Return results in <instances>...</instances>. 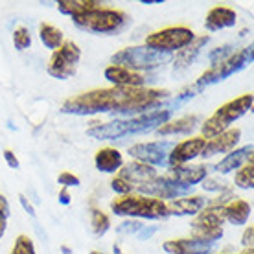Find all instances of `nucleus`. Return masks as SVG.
<instances>
[{"instance_id": "obj_48", "label": "nucleus", "mask_w": 254, "mask_h": 254, "mask_svg": "<svg viewBox=\"0 0 254 254\" xmlns=\"http://www.w3.org/2000/svg\"><path fill=\"white\" fill-rule=\"evenodd\" d=\"M90 254H103V253H100V251H92Z\"/></svg>"}, {"instance_id": "obj_31", "label": "nucleus", "mask_w": 254, "mask_h": 254, "mask_svg": "<svg viewBox=\"0 0 254 254\" xmlns=\"http://www.w3.org/2000/svg\"><path fill=\"white\" fill-rule=\"evenodd\" d=\"M13 45L17 50H26L32 46V35H30V30L24 28V26H19L15 32H13Z\"/></svg>"}, {"instance_id": "obj_45", "label": "nucleus", "mask_w": 254, "mask_h": 254, "mask_svg": "<svg viewBox=\"0 0 254 254\" xmlns=\"http://www.w3.org/2000/svg\"><path fill=\"white\" fill-rule=\"evenodd\" d=\"M113 253H115V254H124V253H122V249L118 247V245H115V247H113Z\"/></svg>"}, {"instance_id": "obj_34", "label": "nucleus", "mask_w": 254, "mask_h": 254, "mask_svg": "<svg viewBox=\"0 0 254 254\" xmlns=\"http://www.w3.org/2000/svg\"><path fill=\"white\" fill-rule=\"evenodd\" d=\"M201 185H203V188L206 191H219V193H225V191L232 190L230 185H227L225 181H219V179H204Z\"/></svg>"}, {"instance_id": "obj_36", "label": "nucleus", "mask_w": 254, "mask_h": 254, "mask_svg": "<svg viewBox=\"0 0 254 254\" xmlns=\"http://www.w3.org/2000/svg\"><path fill=\"white\" fill-rule=\"evenodd\" d=\"M111 188H113L116 193H120V195H127V193H131V191L134 190L133 186L129 185L126 179L118 177V175H116V177L111 181Z\"/></svg>"}, {"instance_id": "obj_17", "label": "nucleus", "mask_w": 254, "mask_h": 254, "mask_svg": "<svg viewBox=\"0 0 254 254\" xmlns=\"http://www.w3.org/2000/svg\"><path fill=\"white\" fill-rule=\"evenodd\" d=\"M253 151H254V146L253 144H247V146L240 147V149L227 153V157L223 160H219L214 170L219 175H229L232 172H238L243 164H247L249 160L253 159Z\"/></svg>"}, {"instance_id": "obj_6", "label": "nucleus", "mask_w": 254, "mask_h": 254, "mask_svg": "<svg viewBox=\"0 0 254 254\" xmlns=\"http://www.w3.org/2000/svg\"><path fill=\"white\" fill-rule=\"evenodd\" d=\"M129 20V15L122 9H111V7H96L92 11H87L74 17V24L90 33H115Z\"/></svg>"}, {"instance_id": "obj_39", "label": "nucleus", "mask_w": 254, "mask_h": 254, "mask_svg": "<svg viewBox=\"0 0 254 254\" xmlns=\"http://www.w3.org/2000/svg\"><path fill=\"white\" fill-rule=\"evenodd\" d=\"M4 159H6L7 166H9V168H13V170H19V168H20L19 159H17V155H15L11 149H4Z\"/></svg>"}, {"instance_id": "obj_3", "label": "nucleus", "mask_w": 254, "mask_h": 254, "mask_svg": "<svg viewBox=\"0 0 254 254\" xmlns=\"http://www.w3.org/2000/svg\"><path fill=\"white\" fill-rule=\"evenodd\" d=\"M253 94H243L240 98L230 100L225 105H221L214 115L203 122V126H201L203 138H216L217 134H221L227 129H230V124L240 120L243 115H247L249 111L253 109Z\"/></svg>"}, {"instance_id": "obj_10", "label": "nucleus", "mask_w": 254, "mask_h": 254, "mask_svg": "<svg viewBox=\"0 0 254 254\" xmlns=\"http://www.w3.org/2000/svg\"><path fill=\"white\" fill-rule=\"evenodd\" d=\"M175 147V142L172 140H157V142H142L129 147V155L138 162H144L147 166H166L168 157Z\"/></svg>"}, {"instance_id": "obj_12", "label": "nucleus", "mask_w": 254, "mask_h": 254, "mask_svg": "<svg viewBox=\"0 0 254 254\" xmlns=\"http://www.w3.org/2000/svg\"><path fill=\"white\" fill-rule=\"evenodd\" d=\"M204 144H206V140L203 136L188 138L185 142H181V144H175V147H173L170 157H168V164L172 166V168H177V166H183L186 162L193 160L195 157H201Z\"/></svg>"}, {"instance_id": "obj_13", "label": "nucleus", "mask_w": 254, "mask_h": 254, "mask_svg": "<svg viewBox=\"0 0 254 254\" xmlns=\"http://www.w3.org/2000/svg\"><path fill=\"white\" fill-rule=\"evenodd\" d=\"M240 138H242V129H238V127L227 129L225 133L217 134L216 138L206 140L201 157L208 159V157H214V155H223V153L234 151V147L240 142Z\"/></svg>"}, {"instance_id": "obj_28", "label": "nucleus", "mask_w": 254, "mask_h": 254, "mask_svg": "<svg viewBox=\"0 0 254 254\" xmlns=\"http://www.w3.org/2000/svg\"><path fill=\"white\" fill-rule=\"evenodd\" d=\"M223 227H203V225H193L191 223V238L199 242L216 243L221 240Z\"/></svg>"}, {"instance_id": "obj_37", "label": "nucleus", "mask_w": 254, "mask_h": 254, "mask_svg": "<svg viewBox=\"0 0 254 254\" xmlns=\"http://www.w3.org/2000/svg\"><path fill=\"white\" fill-rule=\"evenodd\" d=\"M142 227H144V225H142L140 221H136V219H129V221L122 223L116 230H118V232H122V234H136Z\"/></svg>"}, {"instance_id": "obj_24", "label": "nucleus", "mask_w": 254, "mask_h": 254, "mask_svg": "<svg viewBox=\"0 0 254 254\" xmlns=\"http://www.w3.org/2000/svg\"><path fill=\"white\" fill-rule=\"evenodd\" d=\"M253 214V206L243 199H232L225 204V221L232 225H245Z\"/></svg>"}, {"instance_id": "obj_27", "label": "nucleus", "mask_w": 254, "mask_h": 254, "mask_svg": "<svg viewBox=\"0 0 254 254\" xmlns=\"http://www.w3.org/2000/svg\"><path fill=\"white\" fill-rule=\"evenodd\" d=\"M39 37H41V43L50 50H58L63 45V32L58 26L48 24V22H43L39 26Z\"/></svg>"}, {"instance_id": "obj_21", "label": "nucleus", "mask_w": 254, "mask_h": 254, "mask_svg": "<svg viewBox=\"0 0 254 254\" xmlns=\"http://www.w3.org/2000/svg\"><path fill=\"white\" fill-rule=\"evenodd\" d=\"M206 166H177V168H170L168 172V177L175 179L179 183L188 186H193L203 183L206 179Z\"/></svg>"}, {"instance_id": "obj_25", "label": "nucleus", "mask_w": 254, "mask_h": 254, "mask_svg": "<svg viewBox=\"0 0 254 254\" xmlns=\"http://www.w3.org/2000/svg\"><path fill=\"white\" fill-rule=\"evenodd\" d=\"M102 4L96 2V0H59L58 2V9L64 15H70L72 19L74 17H79L83 13L92 11L96 7H100Z\"/></svg>"}, {"instance_id": "obj_20", "label": "nucleus", "mask_w": 254, "mask_h": 254, "mask_svg": "<svg viewBox=\"0 0 254 254\" xmlns=\"http://www.w3.org/2000/svg\"><path fill=\"white\" fill-rule=\"evenodd\" d=\"M94 164L98 172L116 173L120 172V168L124 166V157H122V153L118 149H115V147H102L94 155Z\"/></svg>"}, {"instance_id": "obj_35", "label": "nucleus", "mask_w": 254, "mask_h": 254, "mask_svg": "<svg viewBox=\"0 0 254 254\" xmlns=\"http://www.w3.org/2000/svg\"><path fill=\"white\" fill-rule=\"evenodd\" d=\"M7 217H9V204H7L6 197L0 195V240H2V236L6 232Z\"/></svg>"}, {"instance_id": "obj_14", "label": "nucleus", "mask_w": 254, "mask_h": 254, "mask_svg": "<svg viewBox=\"0 0 254 254\" xmlns=\"http://www.w3.org/2000/svg\"><path fill=\"white\" fill-rule=\"evenodd\" d=\"M118 177L126 179L133 188H138V186H142V185L151 183L155 177H159V173H157V170H155L153 166H147V164H144V162L133 160V162H129V164L122 166L120 172H118Z\"/></svg>"}, {"instance_id": "obj_26", "label": "nucleus", "mask_w": 254, "mask_h": 254, "mask_svg": "<svg viewBox=\"0 0 254 254\" xmlns=\"http://www.w3.org/2000/svg\"><path fill=\"white\" fill-rule=\"evenodd\" d=\"M225 223V206L210 204L208 208L201 210L197 214L193 225H203V227H223Z\"/></svg>"}, {"instance_id": "obj_41", "label": "nucleus", "mask_w": 254, "mask_h": 254, "mask_svg": "<svg viewBox=\"0 0 254 254\" xmlns=\"http://www.w3.org/2000/svg\"><path fill=\"white\" fill-rule=\"evenodd\" d=\"M157 230H159V227H142V229L136 232V238L142 240V242H144V240H149Z\"/></svg>"}, {"instance_id": "obj_1", "label": "nucleus", "mask_w": 254, "mask_h": 254, "mask_svg": "<svg viewBox=\"0 0 254 254\" xmlns=\"http://www.w3.org/2000/svg\"><path fill=\"white\" fill-rule=\"evenodd\" d=\"M170 96L168 90L146 89V87H109V89H94L89 92L68 98L61 105L64 115L89 116L100 113H118V115H133V113H147L149 109L164 102Z\"/></svg>"}, {"instance_id": "obj_47", "label": "nucleus", "mask_w": 254, "mask_h": 254, "mask_svg": "<svg viewBox=\"0 0 254 254\" xmlns=\"http://www.w3.org/2000/svg\"><path fill=\"white\" fill-rule=\"evenodd\" d=\"M61 251H63L64 254H72V251H70L68 247H61Z\"/></svg>"}, {"instance_id": "obj_15", "label": "nucleus", "mask_w": 254, "mask_h": 254, "mask_svg": "<svg viewBox=\"0 0 254 254\" xmlns=\"http://www.w3.org/2000/svg\"><path fill=\"white\" fill-rule=\"evenodd\" d=\"M168 254H212L216 249V243L199 242L193 238H181V240H170L162 245Z\"/></svg>"}, {"instance_id": "obj_30", "label": "nucleus", "mask_w": 254, "mask_h": 254, "mask_svg": "<svg viewBox=\"0 0 254 254\" xmlns=\"http://www.w3.org/2000/svg\"><path fill=\"white\" fill-rule=\"evenodd\" d=\"M90 223H92V230H94L96 236H103L111 227L109 216L98 208H92V212H90Z\"/></svg>"}, {"instance_id": "obj_5", "label": "nucleus", "mask_w": 254, "mask_h": 254, "mask_svg": "<svg viewBox=\"0 0 254 254\" xmlns=\"http://www.w3.org/2000/svg\"><path fill=\"white\" fill-rule=\"evenodd\" d=\"M249 63H253V45H249L247 48H242V50L234 52V54H232L230 58L225 59V61L214 64V66H210V68L206 70V72H203V74L199 76V79L191 85V90H193L195 94H199L201 90H204L206 87H210V85L223 81V79H227V77L236 74V72L243 70Z\"/></svg>"}, {"instance_id": "obj_46", "label": "nucleus", "mask_w": 254, "mask_h": 254, "mask_svg": "<svg viewBox=\"0 0 254 254\" xmlns=\"http://www.w3.org/2000/svg\"><path fill=\"white\" fill-rule=\"evenodd\" d=\"M240 254H254V251H253V249H245V251H243V253H240Z\"/></svg>"}, {"instance_id": "obj_44", "label": "nucleus", "mask_w": 254, "mask_h": 254, "mask_svg": "<svg viewBox=\"0 0 254 254\" xmlns=\"http://www.w3.org/2000/svg\"><path fill=\"white\" fill-rule=\"evenodd\" d=\"M162 0H142V4H160Z\"/></svg>"}, {"instance_id": "obj_19", "label": "nucleus", "mask_w": 254, "mask_h": 254, "mask_svg": "<svg viewBox=\"0 0 254 254\" xmlns=\"http://www.w3.org/2000/svg\"><path fill=\"white\" fill-rule=\"evenodd\" d=\"M170 216H195L206 206V199L201 195H186L173 199L172 203L166 204Z\"/></svg>"}, {"instance_id": "obj_33", "label": "nucleus", "mask_w": 254, "mask_h": 254, "mask_svg": "<svg viewBox=\"0 0 254 254\" xmlns=\"http://www.w3.org/2000/svg\"><path fill=\"white\" fill-rule=\"evenodd\" d=\"M234 54V48L230 45H225L221 46V48H216V50L210 52V63H212V66L217 63H221V61H225L227 58H230Z\"/></svg>"}, {"instance_id": "obj_18", "label": "nucleus", "mask_w": 254, "mask_h": 254, "mask_svg": "<svg viewBox=\"0 0 254 254\" xmlns=\"http://www.w3.org/2000/svg\"><path fill=\"white\" fill-rule=\"evenodd\" d=\"M238 20V15L232 7L227 6H216L212 7L206 17H204V28L208 32H219V30H225V28H232Z\"/></svg>"}, {"instance_id": "obj_40", "label": "nucleus", "mask_w": 254, "mask_h": 254, "mask_svg": "<svg viewBox=\"0 0 254 254\" xmlns=\"http://www.w3.org/2000/svg\"><path fill=\"white\" fill-rule=\"evenodd\" d=\"M253 240H254V227H247L242 236V245L245 249H253Z\"/></svg>"}, {"instance_id": "obj_11", "label": "nucleus", "mask_w": 254, "mask_h": 254, "mask_svg": "<svg viewBox=\"0 0 254 254\" xmlns=\"http://www.w3.org/2000/svg\"><path fill=\"white\" fill-rule=\"evenodd\" d=\"M136 190L140 193H146V197H155V199H175V197H186L190 195L191 186L183 185L175 179L168 177V175H162V177H155L151 183L147 185L138 186Z\"/></svg>"}, {"instance_id": "obj_42", "label": "nucleus", "mask_w": 254, "mask_h": 254, "mask_svg": "<svg viewBox=\"0 0 254 254\" xmlns=\"http://www.w3.org/2000/svg\"><path fill=\"white\" fill-rule=\"evenodd\" d=\"M19 201H20V204H22V208H24L26 212H28V214H30L32 217H35V208H33L32 204H30V201H28V199H26V197L22 195V193L19 195Z\"/></svg>"}, {"instance_id": "obj_23", "label": "nucleus", "mask_w": 254, "mask_h": 254, "mask_svg": "<svg viewBox=\"0 0 254 254\" xmlns=\"http://www.w3.org/2000/svg\"><path fill=\"white\" fill-rule=\"evenodd\" d=\"M201 122V118L197 115H188L183 116V118H177V120H170L166 122L164 126H160L157 129V133L160 136H170V134H190L193 129L197 127V124Z\"/></svg>"}, {"instance_id": "obj_29", "label": "nucleus", "mask_w": 254, "mask_h": 254, "mask_svg": "<svg viewBox=\"0 0 254 254\" xmlns=\"http://www.w3.org/2000/svg\"><path fill=\"white\" fill-rule=\"evenodd\" d=\"M234 185L242 190H253L254 188V162L253 159L249 160L247 164H243L234 177Z\"/></svg>"}, {"instance_id": "obj_7", "label": "nucleus", "mask_w": 254, "mask_h": 254, "mask_svg": "<svg viewBox=\"0 0 254 254\" xmlns=\"http://www.w3.org/2000/svg\"><path fill=\"white\" fill-rule=\"evenodd\" d=\"M172 61V54H164V52L149 50L146 46H129L124 50L116 52L111 58V63L116 66H124L133 72L138 70H153L157 66H162L164 63Z\"/></svg>"}, {"instance_id": "obj_38", "label": "nucleus", "mask_w": 254, "mask_h": 254, "mask_svg": "<svg viewBox=\"0 0 254 254\" xmlns=\"http://www.w3.org/2000/svg\"><path fill=\"white\" fill-rule=\"evenodd\" d=\"M58 183L63 186V188L81 185V183H79V177H77V175H74V173H70V172H63V173H61V175L58 177Z\"/></svg>"}, {"instance_id": "obj_16", "label": "nucleus", "mask_w": 254, "mask_h": 254, "mask_svg": "<svg viewBox=\"0 0 254 254\" xmlns=\"http://www.w3.org/2000/svg\"><path fill=\"white\" fill-rule=\"evenodd\" d=\"M103 76L107 81L113 83V87H134V89H138V87H144V83H146L142 74L124 68V66H116V64L107 66Z\"/></svg>"}, {"instance_id": "obj_8", "label": "nucleus", "mask_w": 254, "mask_h": 254, "mask_svg": "<svg viewBox=\"0 0 254 254\" xmlns=\"http://www.w3.org/2000/svg\"><path fill=\"white\" fill-rule=\"evenodd\" d=\"M195 39V33L186 26H170L159 32H153L146 37V48L155 52H164V54H173V52L183 50Z\"/></svg>"}, {"instance_id": "obj_2", "label": "nucleus", "mask_w": 254, "mask_h": 254, "mask_svg": "<svg viewBox=\"0 0 254 254\" xmlns=\"http://www.w3.org/2000/svg\"><path fill=\"white\" fill-rule=\"evenodd\" d=\"M172 118V109H153L144 115L133 116L129 120H115V122H92V126L87 129V134L96 140H116L129 134L147 133L153 129H159Z\"/></svg>"}, {"instance_id": "obj_22", "label": "nucleus", "mask_w": 254, "mask_h": 254, "mask_svg": "<svg viewBox=\"0 0 254 254\" xmlns=\"http://www.w3.org/2000/svg\"><path fill=\"white\" fill-rule=\"evenodd\" d=\"M208 35H201V37H195L191 41L190 45L185 46L183 50H179L175 54V58H173V66L175 70H183V68H188L193 61L197 59V56L201 54L203 50V46L208 43Z\"/></svg>"}, {"instance_id": "obj_4", "label": "nucleus", "mask_w": 254, "mask_h": 254, "mask_svg": "<svg viewBox=\"0 0 254 254\" xmlns=\"http://www.w3.org/2000/svg\"><path fill=\"white\" fill-rule=\"evenodd\" d=\"M111 210L116 216L136 217V219H164L170 216L164 201L155 197L134 195V193L116 197L111 203Z\"/></svg>"}, {"instance_id": "obj_43", "label": "nucleus", "mask_w": 254, "mask_h": 254, "mask_svg": "<svg viewBox=\"0 0 254 254\" xmlns=\"http://www.w3.org/2000/svg\"><path fill=\"white\" fill-rule=\"evenodd\" d=\"M58 199H59V203H61V204H70V201H72V199H70V193H68V190H66V188H63V190L59 191Z\"/></svg>"}, {"instance_id": "obj_32", "label": "nucleus", "mask_w": 254, "mask_h": 254, "mask_svg": "<svg viewBox=\"0 0 254 254\" xmlns=\"http://www.w3.org/2000/svg\"><path fill=\"white\" fill-rule=\"evenodd\" d=\"M11 254H35V247H33V242L28 238V236L20 234L17 240H15V245L11 249Z\"/></svg>"}, {"instance_id": "obj_9", "label": "nucleus", "mask_w": 254, "mask_h": 254, "mask_svg": "<svg viewBox=\"0 0 254 254\" xmlns=\"http://www.w3.org/2000/svg\"><path fill=\"white\" fill-rule=\"evenodd\" d=\"M81 59V50L74 41H63L58 50H54L48 61V74L56 79H68L77 72V64Z\"/></svg>"}]
</instances>
